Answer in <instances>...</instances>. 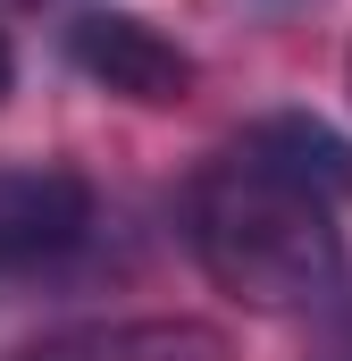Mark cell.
<instances>
[{
    "mask_svg": "<svg viewBox=\"0 0 352 361\" xmlns=\"http://www.w3.org/2000/svg\"><path fill=\"white\" fill-rule=\"evenodd\" d=\"M352 143L319 118H260L184 185V244L244 311H310L344 277Z\"/></svg>",
    "mask_w": 352,
    "mask_h": 361,
    "instance_id": "6da1fadb",
    "label": "cell"
},
{
    "mask_svg": "<svg viewBox=\"0 0 352 361\" xmlns=\"http://www.w3.org/2000/svg\"><path fill=\"white\" fill-rule=\"evenodd\" d=\"M92 235V185L59 160H17L0 169V286L76 261Z\"/></svg>",
    "mask_w": 352,
    "mask_h": 361,
    "instance_id": "7a4b0ae2",
    "label": "cell"
},
{
    "mask_svg": "<svg viewBox=\"0 0 352 361\" xmlns=\"http://www.w3.org/2000/svg\"><path fill=\"white\" fill-rule=\"evenodd\" d=\"M68 59H76L101 92L143 101V109H176V101L193 92V59L176 51L160 25L118 17V8H92V17H76V25H68Z\"/></svg>",
    "mask_w": 352,
    "mask_h": 361,
    "instance_id": "3957f363",
    "label": "cell"
},
{
    "mask_svg": "<svg viewBox=\"0 0 352 361\" xmlns=\"http://www.w3.org/2000/svg\"><path fill=\"white\" fill-rule=\"evenodd\" d=\"M17 361H227V336L210 319H92L68 336H42Z\"/></svg>",
    "mask_w": 352,
    "mask_h": 361,
    "instance_id": "277c9868",
    "label": "cell"
},
{
    "mask_svg": "<svg viewBox=\"0 0 352 361\" xmlns=\"http://www.w3.org/2000/svg\"><path fill=\"white\" fill-rule=\"evenodd\" d=\"M8 76H17V59H8V34H0V101H8Z\"/></svg>",
    "mask_w": 352,
    "mask_h": 361,
    "instance_id": "5b68a950",
    "label": "cell"
},
{
    "mask_svg": "<svg viewBox=\"0 0 352 361\" xmlns=\"http://www.w3.org/2000/svg\"><path fill=\"white\" fill-rule=\"evenodd\" d=\"M344 92H352V59H344Z\"/></svg>",
    "mask_w": 352,
    "mask_h": 361,
    "instance_id": "8992f818",
    "label": "cell"
}]
</instances>
